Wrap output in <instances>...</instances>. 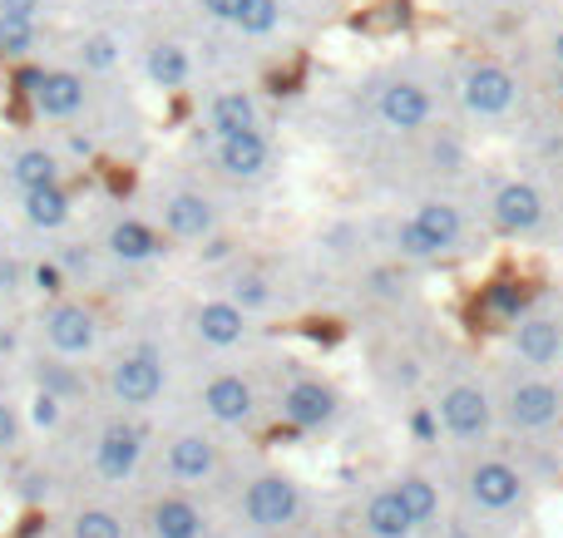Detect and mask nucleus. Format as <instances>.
Segmentation results:
<instances>
[{"label":"nucleus","mask_w":563,"mask_h":538,"mask_svg":"<svg viewBox=\"0 0 563 538\" xmlns=\"http://www.w3.org/2000/svg\"><path fill=\"white\" fill-rule=\"evenodd\" d=\"M307 514V494L287 470H257L238 494V524L247 534H287Z\"/></svg>","instance_id":"obj_1"},{"label":"nucleus","mask_w":563,"mask_h":538,"mask_svg":"<svg viewBox=\"0 0 563 538\" xmlns=\"http://www.w3.org/2000/svg\"><path fill=\"white\" fill-rule=\"evenodd\" d=\"M460 494H465V504L475 514L505 519V514H515L529 504V474L519 470L515 460H505V455H479V460L465 464Z\"/></svg>","instance_id":"obj_2"},{"label":"nucleus","mask_w":563,"mask_h":538,"mask_svg":"<svg viewBox=\"0 0 563 538\" xmlns=\"http://www.w3.org/2000/svg\"><path fill=\"white\" fill-rule=\"evenodd\" d=\"M104 391L109 401L119 405V415H139V411H154L168 391V366L154 346H129L109 361L104 371Z\"/></svg>","instance_id":"obj_3"},{"label":"nucleus","mask_w":563,"mask_h":538,"mask_svg":"<svg viewBox=\"0 0 563 538\" xmlns=\"http://www.w3.org/2000/svg\"><path fill=\"white\" fill-rule=\"evenodd\" d=\"M430 411H435L440 435L455 445H485L499 425V401L479 381H450Z\"/></svg>","instance_id":"obj_4"},{"label":"nucleus","mask_w":563,"mask_h":538,"mask_svg":"<svg viewBox=\"0 0 563 538\" xmlns=\"http://www.w3.org/2000/svg\"><path fill=\"white\" fill-rule=\"evenodd\" d=\"M499 421L515 435H544L563 421V385L554 376L539 371H519L509 376L505 395H499Z\"/></svg>","instance_id":"obj_5"},{"label":"nucleus","mask_w":563,"mask_h":538,"mask_svg":"<svg viewBox=\"0 0 563 538\" xmlns=\"http://www.w3.org/2000/svg\"><path fill=\"white\" fill-rule=\"evenodd\" d=\"M218 474H223V445H218V435L208 430H178L164 440V480L168 490H203V484H213Z\"/></svg>","instance_id":"obj_6"},{"label":"nucleus","mask_w":563,"mask_h":538,"mask_svg":"<svg viewBox=\"0 0 563 538\" xmlns=\"http://www.w3.org/2000/svg\"><path fill=\"white\" fill-rule=\"evenodd\" d=\"M144 455H148V435L139 421L129 415H114V421L99 425L95 435V450H89V464L104 484H129L139 470H144Z\"/></svg>","instance_id":"obj_7"},{"label":"nucleus","mask_w":563,"mask_h":538,"mask_svg":"<svg viewBox=\"0 0 563 538\" xmlns=\"http://www.w3.org/2000/svg\"><path fill=\"white\" fill-rule=\"evenodd\" d=\"M40 336H45L49 356H65V361H79L99 346V312L75 296H59L40 312Z\"/></svg>","instance_id":"obj_8"},{"label":"nucleus","mask_w":563,"mask_h":538,"mask_svg":"<svg viewBox=\"0 0 563 538\" xmlns=\"http://www.w3.org/2000/svg\"><path fill=\"white\" fill-rule=\"evenodd\" d=\"M198 405L218 430H247L257 421V385L243 371H213L198 385Z\"/></svg>","instance_id":"obj_9"},{"label":"nucleus","mask_w":563,"mask_h":538,"mask_svg":"<svg viewBox=\"0 0 563 538\" xmlns=\"http://www.w3.org/2000/svg\"><path fill=\"white\" fill-rule=\"evenodd\" d=\"M509 351L525 371L549 376L563 361V316L554 312H525L509 326Z\"/></svg>","instance_id":"obj_10"},{"label":"nucleus","mask_w":563,"mask_h":538,"mask_svg":"<svg viewBox=\"0 0 563 538\" xmlns=\"http://www.w3.org/2000/svg\"><path fill=\"white\" fill-rule=\"evenodd\" d=\"M460 99H465V109L475 119H505V114H515V104H519V79L509 75L499 59H479V65H470L465 79H460Z\"/></svg>","instance_id":"obj_11"},{"label":"nucleus","mask_w":563,"mask_h":538,"mask_svg":"<svg viewBox=\"0 0 563 538\" xmlns=\"http://www.w3.org/2000/svg\"><path fill=\"white\" fill-rule=\"evenodd\" d=\"M277 415H282V425H291V430H301V435L327 430L341 415V395L331 391L321 376H301V381H291L287 391L277 395Z\"/></svg>","instance_id":"obj_12"},{"label":"nucleus","mask_w":563,"mask_h":538,"mask_svg":"<svg viewBox=\"0 0 563 538\" xmlns=\"http://www.w3.org/2000/svg\"><path fill=\"white\" fill-rule=\"evenodd\" d=\"M30 109L49 124H69L89 109V79L79 75L75 65H59V69H40L35 89H30Z\"/></svg>","instance_id":"obj_13"},{"label":"nucleus","mask_w":563,"mask_h":538,"mask_svg":"<svg viewBox=\"0 0 563 538\" xmlns=\"http://www.w3.org/2000/svg\"><path fill=\"white\" fill-rule=\"evenodd\" d=\"M144 529L148 538H208L213 524H208V509L184 490H164L148 500L144 509Z\"/></svg>","instance_id":"obj_14"},{"label":"nucleus","mask_w":563,"mask_h":538,"mask_svg":"<svg viewBox=\"0 0 563 538\" xmlns=\"http://www.w3.org/2000/svg\"><path fill=\"white\" fill-rule=\"evenodd\" d=\"M544 193H539L534 183H525V178H509V183L495 188V198H489V217H495V227L505 237H529L544 227Z\"/></svg>","instance_id":"obj_15"},{"label":"nucleus","mask_w":563,"mask_h":538,"mask_svg":"<svg viewBox=\"0 0 563 538\" xmlns=\"http://www.w3.org/2000/svg\"><path fill=\"white\" fill-rule=\"evenodd\" d=\"M376 114L396 134H426L430 119H435V99H430V89L420 79H396V85L380 89Z\"/></svg>","instance_id":"obj_16"},{"label":"nucleus","mask_w":563,"mask_h":538,"mask_svg":"<svg viewBox=\"0 0 563 538\" xmlns=\"http://www.w3.org/2000/svg\"><path fill=\"white\" fill-rule=\"evenodd\" d=\"M158 217H164V233L174 237V243H208V237L218 233L213 198L194 193V188H178V193H168L164 203H158Z\"/></svg>","instance_id":"obj_17"},{"label":"nucleus","mask_w":563,"mask_h":538,"mask_svg":"<svg viewBox=\"0 0 563 538\" xmlns=\"http://www.w3.org/2000/svg\"><path fill=\"white\" fill-rule=\"evenodd\" d=\"M213 168L233 183H257V178L273 173V144L267 134H233V138H218L213 144Z\"/></svg>","instance_id":"obj_18"},{"label":"nucleus","mask_w":563,"mask_h":538,"mask_svg":"<svg viewBox=\"0 0 563 538\" xmlns=\"http://www.w3.org/2000/svg\"><path fill=\"white\" fill-rule=\"evenodd\" d=\"M390 490H396L400 509L410 514L416 534H435L445 524V490H440V480L430 470H400L390 480Z\"/></svg>","instance_id":"obj_19"},{"label":"nucleus","mask_w":563,"mask_h":538,"mask_svg":"<svg viewBox=\"0 0 563 538\" xmlns=\"http://www.w3.org/2000/svg\"><path fill=\"white\" fill-rule=\"evenodd\" d=\"M247 332H253V316L238 312L228 296H208V302L194 306V336L203 346H213V351H233V346H243Z\"/></svg>","instance_id":"obj_20"},{"label":"nucleus","mask_w":563,"mask_h":538,"mask_svg":"<svg viewBox=\"0 0 563 538\" xmlns=\"http://www.w3.org/2000/svg\"><path fill=\"white\" fill-rule=\"evenodd\" d=\"M104 253L124 267H144L164 253V237H158V227L144 223V217H114V223L104 227Z\"/></svg>","instance_id":"obj_21"},{"label":"nucleus","mask_w":563,"mask_h":538,"mask_svg":"<svg viewBox=\"0 0 563 538\" xmlns=\"http://www.w3.org/2000/svg\"><path fill=\"white\" fill-rule=\"evenodd\" d=\"M5 178L20 198L35 193V188H49V183H65V158L45 144H30V148H15L5 164Z\"/></svg>","instance_id":"obj_22"},{"label":"nucleus","mask_w":563,"mask_h":538,"mask_svg":"<svg viewBox=\"0 0 563 538\" xmlns=\"http://www.w3.org/2000/svg\"><path fill=\"white\" fill-rule=\"evenodd\" d=\"M208 128L218 138H233V134H257L263 128V104H257L253 89H223L213 94L208 104Z\"/></svg>","instance_id":"obj_23"},{"label":"nucleus","mask_w":563,"mask_h":538,"mask_svg":"<svg viewBox=\"0 0 563 538\" xmlns=\"http://www.w3.org/2000/svg\"><path fill=\"white\" fill-rule=\"evenodd\" d=\"M361 534L366 538H416V524H410V514L400 509L390 484H380V490L366 494V504H361Z\"/></svg>","instance_id":"obj_24"},{"label":"nucleus","mask_w":563,"mask_h":538,"mask_svg":"<svg viewBox=\"0 0 563 538\" xmlns=\"http://www.w3.org/2000/svg\"><path fill=\"white\" fill-rule=\"evenodd\" d=\"M20 217H25L35 233H59V227L75 217V198H69L65 183H49V188H35V193L20 198Z\"/></svg>","instance_id":"obj_25"},{"label":"nucleus","mask_w":563,"mask_h":538,"mask_svg":"<svg viewBox=\"0 0 563 538\" xmlns=\"http://www.w3.org/2000/svg\"><path fill=\"white\" fill-rule=\"evenodd\" d=\"M144 75L154 79L158 89L178 94V89H188V79H194V59H188V49L178 45V40H154V45L144 49Z\"/></svg>","instance_id":"obj_26"},{"label":"nucleus","mask_w":563,"mask_h":538,"mask_svg":"<svg viewBox=\"0 0 563 538\" xmlns=\"http://www.w3.org/2000/svg\"><path fill=\"white\" fill-rule=\"evenodd\" d=\"M410 217H416V223L435 237L440 253L460 247V237H465V213H460L450 198H426V203H416V213H410Z\"/></svg>","instance_id":"obj_27"},{"label":"nucleus","mask_w":563,"mask_h":538,"mask_svg":"<svg viewBox=\"0 0 563 538\" xmlns=\"http://www.w3.org/2000/svg\"><path fill=\"white\" fill-rule=\"evenodd\" d=\"M35 391L55 395L59 405H75L79 395H85V376H79L65 356H40L35 361Z\"/></svg>","instance_id":"obj_28"},{"label":"nucleus","mask_w":563,"mask_h":538,"mask_svg":"<svg viewBox=\"0 0 563 538\" xmlns=\"http://www.w3.org/2000/svg\"><path fill=\"white\" fill-rule=\"evenodd\" d=\"M69 538H129V524L119 509H109V504H79L75 514H69L65 524Z\"/></svg>","instance_id":"obj_29"},{"label":"nucleus","mask_w":563,"mask_h":538,"mask_svg":"<svg viewBox=\"0 0 563 538\" xmlns=\"http://www.w3.org/2000/svg\"><path fill=\"white\" fill-rule=\"evenodd\" d=\"M75 59H79V75H114L119 59H124V40L109 35V30H95L75 45Z\"/></svg>","instance_id":"obj_30"},{"label":"nucleus","mask_w":563,"mask_h":538,"mask_svg":"<svg viewBox=\"0 0 563 538\" xmlns=\"http://www.w3.org/2000/svg\"><path fill=\"white\" fill-rule=\"evenodd\" d=\"M223 296L238 306V312L257 316V312H267V306H273V282H267L263 272H253V267H243V272L228 277V292Z\"/></svg>","instance_id":"obj_31"},{"label":"nucleus","mask_w":563,"mask_h":538,"mask_svg":"<svg viewBox=\"0 0 563 538\" xmlns=\"http://www.w3.org/2000/svg\"><path fill=\"white\" fill-rule=\"evenodd\" d=\"M390 243H396L400 262H435V257H445V253H440V243L416 223V217H400L396 233H390Z\"/></svg>","instance_id":"obj_32"},{"label":"nucleus","mask_w":563,"mask_h":538,"mask_svg":"<svg viewBox=\"0 0 563 538\" xmlns=\"http://www.w3.org/2000/svg\"><path fill=\"white\" fill-rule=\"evenodd\" d=\"M35 49H40V25H25V20L0 15V59L20 65V59H30Z\"/></svg>","instance_id":"obj_33"},{"label":"nucleus","mask_w":563,"mask_h":538,"mask_svg":"<svg viewBox=\"0 0 563 538\" xmlns=\"http://www.w3.org/2000/svg\"><path fill=\"white\" fill-rule=\"evenodd\" d=\"M282 15H287V10H282V0H247L243 5V15H238V35H253V40H267L273 35V30L282 25Z\"/></svg>","instance_id":"obj_34"},{"label":"nucleus","mask_w":563,"mask_h":538,"mask_svg":"<svg viewBox=\"0 0 563 538\" xmlns=\"http://www.w3.org/2000/svg\"><path fill=\"white\" fill-rule=\"evenodd\" d=\"M430 164H435V173H460V168H465V138H460L455 128H435V138H430Z\"/></svg>","instance_id":"obj_35"},{"label":"nucleus","mask_w":563,"mask_h":538,"mask_svg":"<svg viewBox=\"0 0 563 538\" xmlns=\"http://www.w3.org/2000/svg\"><path fill=\"white\" fill-rule=\"evenodd\" d=\"M20 440H25V415L10 395H0V455H15Z\"/></svg>","instance_id":"obj_36"},{"label":"nucleus","mask_w":563,"mask_h":538,"mask_svg":"<svg viewBox=\"0 0 563 538\" xmlns=\"http://www.w3.org/2000/svg\"><path fill=\"white\" fill-rule=\"evenodd\" d=\"M25 287H35L40 296H49V302H59V296H65V287H69V277L59 272V262H55V257H49V262H35V267H30Z\"/></svg>","instance_id":"obj_37"},{"label":"nucleus","mask_w":563,"mask_h":538,"mask_svg":"<svg viewBox=\"0 0 563 538\" xmlns=\"http://www.w3.org/2000/svg\"><path fill=\"white\" fill-rule=\"evenodd\" d=\"M489 312L495 316H505L509 326L525 316V292H519L515 282H495V292H489Z\"/></svg>","instance_id":"obj_38"},{"label":"nucleus","mask_w":563,"mask_h":538,"mask_svg":"<svg viewBox=\"0 0 563 538\" xmlns=\"http://www.w3.org/2000/svg\"><path fill=\"white\" fill-rule=\"evenodd\" d=\"M55 262H59V272H65L69 282H75V277H89V272H95V253H89L85 243H65V247L55 253Z\"/></svg>","instance_id":"obj_39"},{"label":"nucleus","mask_w":563,"mask_h":538,"mask_svg":"<svg viewBox=\"0 0 563 538\" xmlns=\"http://www.w3.org/2000/svg\"><path fill=\"white\" fill-rule=\"evenodd\" d=\"M59 421H65V405H59L55 395H40L35 391V401H30V425H40V430H55Z\"/></svg>","instance_id":"obj_40"},{"label":"nucleus","mask_w":563,"mask_h":538,"mask_svg":"<svg viewBox=\"0 0 563 538\" xmlns=\"http://www.w3.org/2000/svg\"><path fill=\"white\" fill-rule=\"evenodd\" d=\"M49 10V0H0V15L10 20H25V25H40Z\"/></svg>","instance_id":"obj_41"},{"label":"nucleus","mask_w":563,"mask_h":538,"mask_svg":"<svg viewBox=\"0 0 563 538\" xmlns=\"http://www.w3.org/2000/svg\"><path fill=\"white\" fill-rule=\"evenodd\" d=\"M243 5H247V0H198V10H203L208 20H218V25H238Z\"/></svg>","instance_id":"obj_42"},{"label":"nucleus","mask_w":563,"mask_h":538,"mask_svg":"<svg viewBox=\"0 0 563 538\" xmlns=\"http://www.w3.org/2000/svg\"><path fill=\"white\" fill-rule=\"evenodd\" d=\"M25 277H30V267H20L15 257H0V296H15L25 287Z\"/></svg>","instance_id":"obj_43"},{"label":"nucleus","mask_w":563,"mask_h":538,"mask_svg":"<svg viewBox=\"0 0 563 538\" xmlns=\"http://www.w3.org/2000/svg\"><path fill=\"white\" fill-rule=\"evenodd\" d=\"M410 430H416V440L420 445H435L440 440V425H435V411L430 405H420L416 415H410Z\"/></svg>","instance_id":"obj_44"},{"label":"nucleus","mask_w":563,"mask_h":538,"mask_svg":"<svg viewBox=\"0 0 563 538\" xmlns=\"http://www.w3.org/2000/svg\"><path fill=\"white\" fill-rule=\"evenodd\" d=\"M198 257H203V262H223V257H233V243H228V237H208L203 247H198Z\"/></svg>","instance_id":"obj_45"},{"label":"nucleus","mask_w":563,"mask_h":538,"mask_svg":"<svg viewBox=\"0 0 563 538\" xmlns=\"http://www.w3.org/2000/svg\"><path fill=\"white\" fill-rule=\"evenodd\" d=\"M435 538H489L485 529H475V524H460V519H450V524H440Z\"/></svg>","instance_id":"obj_46"},{"label":"nucleus","mask_w":563,"mask_h":538,"mask_svg":"<svg viewBox=\"0 0 563 538\" xmlns=\"http://www.w3.org/2000/svg\"><path fill=\"white\" fill-rule=\"evenodd\" d=\"M69 148H75V154H95V138H89V134H69Z\"/></svg>","instance_id":"obj_47"},{"label":"nucleus","mask_w":563,"mask_h":538,"mask_svg":"<svg viewBox=\"0 0 563 538\" xmlns=\"http://www.w3.org/2000/svg\"><path fill=\"white\" fill-rule=\"evenodd\" d=\"M554 99L563 104V65H554Z\"/></svg>","instance_id":"obj_48"},{"label":"nucleus","mask_w":563,"mask_h":538,"mask_svg":"<svg viewBox=\"0 0 563 538\" xmlns=\"http://www.w3.org/2000/svg\"><path fill=\"white\" fill-rule=\"evenodd\" d=\"M554 65H563V25H559V35H554Z\"/></svg>","instance_id":"obj_49"},{"label":"nucleus","mask_w":563,"mask_h":538,"mask_svg":"<svg viewBox=\"0 0 563 538\" xmlns=\"http://www.w3.org/2000/svg\"><path fill=\"white\" fill-rule=\"evenodd\" d=\"M317 538H341V534H317Z\"/></svg>","instance_id":"obj_50"}]
</instances>
